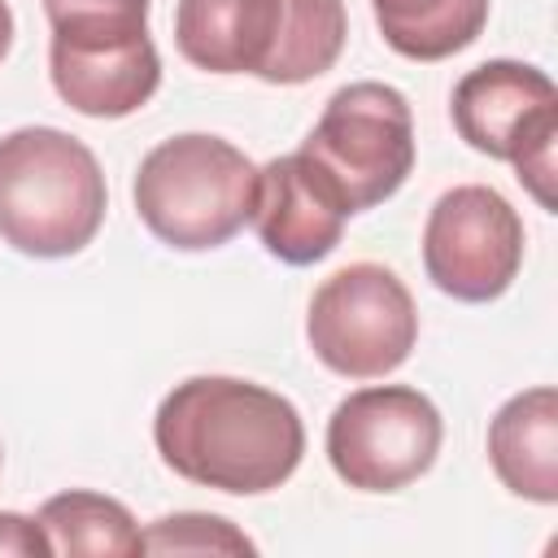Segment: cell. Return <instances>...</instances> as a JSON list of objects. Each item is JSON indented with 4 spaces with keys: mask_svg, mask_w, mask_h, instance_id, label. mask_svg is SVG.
I'll return each instance as SVG.
<instances>
[{
    "mask_svg": "<svg viewBox=\"0 0 558 558\" xmlns=\"http://www.w3.org/2000/svg\"><path fill=\"white\" fill-rule=\"evenodd\" d=\"M161 462L218 493L253 497L279 488L305 453L296 405L235 375H192L174 384L153 418Z\"/></svg>",
    "mask_w": 558,
    "mask_h": 558,
    "instance_id": "1",
    "label": "cell"
},
{
    "mask_svg": "<svg viewBox=\"0 0 558 558\" xmlns=\"http://www.w3.org/2000/svg\"><path fill=\"white\" fill-rule=\"evenodd\" d=\"M96 153L57 126H17L0 140V240L26 257H70L105 222Z\"/></svg>",
    "mask_w": 558,
    "mask_h": 558,
    "instance_id": "2",
    "label": "cell"
},
{
    "mask_svg": "<svg viewBox=\"0 0 558 558\" xmlns=\"http://www.w3.org/2000/svg\"><path fill=\"white\" fill-rule=\"evenodd\" d=\"M140 222L170 248L205 253L244 231L257 201V166L222 135H170L135 170Z\"/></svg>",
    "mask_w": 558,
    "mask_h": 558,
    "instance_id": "3",
    "label": "cell"
},
{
    "mask_svg": "<svg viewBox=\"0 0 558 558\" xmlns=\"http://www.w3.org/2000/svg\"><path fill=\"white\" fill-rule=\"evenodd\" d=\"M449 113L475 153L510 161L519 183L554 209L558 92L545 70L523 61H484L458 78Z\"/></svg>",
    "mask_w": 558,
    "mask_h": 558,
    "instance_id": "4",
    "label": "cell"
},
{
    "mask_svg": "<svg viewBox=\"0 0 558 558\" xmlns=\"http://www.w3.org/2000/svg\"><path fill=\"white\" fill-rule=\"evenodd\" d=\"M301 153L336 183L349 214L384 205L414 170V113L388 83L340 87Z\"/></svg>",
    "mask_w": 558,
    "mask_h": 558,
    "instance_id": "5",
    "label": "cell"
},
{
    "mask_svg": "<svg viewBox=\"0 0 558 558\" xmlns=\"http://www.w3.org/2000/svg\"><path fill=\"white\" fill-rule=\"evenodd\" d=\"M314 357L344 379L397 371L418 340L410 288L379 262H353L318 283L305 318Z\"/></svg>",
    "mask_w": 558,
    "mask_h": 558,
    "instance_id": "6",
    "label": "cell"
},
{
    "mask_svg": "<svg viewBox=\"0 0 558 558\" xmlns=\"http://www.w3.org/2000/svg\"><path fill=\"white\" fill-rule=\"evenodd\" d=\"M440 436V410L418 388H357L327 418V462L349 488L397 493L432 471Z\"/></svg>",
    "mask_w": 558,
    "mask_h": 558,
    "instance_id": "7",
    "label": "cell"
},
{
    "mask_svg": "<svg viewBox=\"0 0 558 558\" xmlns=\"http://www.w3.org/2000/svg\"><path fill=\"white\" fill-rule=\"evenodd\" d=\"M423 266L453 301H497L523 266V222L514 205L484 183L449 187L427 214Z\"/></svg>",
    "mask_w": 558,
    "mask_h": 558,
    "instance_id": "8",
    "label": "cell"
},
{
    "mask_svg": "<svg viewBox=\"0 0 558 558\" xmlns=\"http://www.w3.org/2000/svg\"><path fill=\"white\" fill-rule=\"evenodd\" d=\"M48 74L57 96L87 118H126L161 83L148 31H52Z\"/></svg>",
    "mask_w": 558,
    "mask_h": 558,
    "instance_id": "9",
    "label": "cell"
},
{
    "mask_svg": "<svg viewBox=\"0 0 558 558\" xmlns=\"http://www.w3.org/2000/svg\"><path fill=\"white\" fill-rule=\"evenodd\" d=\"M248 222L257 227V240L270 257L288 266H314L340 244L349 205L340 201L336 183L296 148L257 170V201Z\"/></svg>",
    "mask_w": 558,
    "mask_h": 558,
    "instance_id": "10",
    "label": "cell"
},
{
    "mask_svg": "<svg viewBox=\"0 0 558 558\" xmlns=\"http://www.w3.org/2000/svg\"><path fill=\"white\" fill-rule=\"evenodd\" d=\"M279 35V0H179L174 48L209 74H262Z\"/></svg>",
    "mask_w": 558,
    "mask_h": 558,
    "instance_id": "11",
    "label": "cell"
},
{
    "mask_svg": "<svg viewBox=\"0 0 558 558\" xmlns=\"http://www.w3.org/2000/svg\"><path fill=\"white\" fill-rule=\"evenodd\" d=\"M488 462L514 497L536 506L558 501V392L549 384L514 392L493 414Z\"/></svg>",
    "mask_w": 558,
    "mask_h": 558,
    "instance_id": "12",
    "label": "cell"
},
{
    "mask_svg": "<svg viewBox=\"0 0 558 558\" xmlns=\"http://www.w3.org/2000/svg\"><path fill=\"white\" fill-rule=\"evenodd\" d=\"M384 44L410 61H445L471 48L488 22V0H371Z\"/></svg>",
    "mask_w": 558,
    "mask_h": 558,
    "instance_id": "13",
    "label": "cell"
},
{
    "mask_svg": "<svg viewBox=\"0 0 558 558\" xmlns=\"http://www.w3.org/2000/svg\"><path fill=\"white\" fill-rule=\"evenodd\" d=\"M344 39H349L344 0H279V35L257 78L279 87L310 83L340 61Z\"/></svg>",
    "mask_w": 558,
    "mask_h": 558,
    "instance_id": "14",
    "label": "cell"
},
{
    "mask_svg": "<svg viewBox=\"0 0 558 558\" xmlns=\"http://www.w3.org/2000/svg\"><path fill=\"white\" fill-rule=\"evenodd\" d=\"M39 527L52 554H144V532L135 527L131 510L105 493L70 488L39 506Z\"/></svg>",
    "mask_w": 558,
    "mask_h": 558,
    "instance_id": "15",
    "label": "cell"
},
{
    "mask_svg": "<svg viewBox=\"0 0 558 558\" xmlns=\"http://www.w3.org/2000/svg\"><path fill=\"white\" fill-rule=\"evenodd\" d=\"M144 554H253V541L218 514H166L144 532Z\"/></svg>",
    "mask_w": 558,
    "mask_h": 558,
    "instance_id": "16",
    "label": "cell"
},
{
    "mask_svg": "<svg viewBox=\"0 0 558 558\" xmlns=\"http://www.w3.org/2000/svg\"><path fill=\"white\" fill-rule=\"evenodd\" d=\"M52 31H140L148 0H44Z\"/></svg>",
    "mask_w": 558,
    "mask_h": 558,
    "instance_id": "17",
    "label": "cell"
},
{
    "mask_svg": "<svg viewBox=\"0 0 558 558\" xmlns=\"http://www.w3.org/2000/svg\"><path fill=\"white\" fill-rule=\"evenodd\" d=\"M0 554H52L39 519L0 510Z\"/></svg>",
    "mask_w": 558,
    "mask_h": 558,
    "instance_id": "18",
    "label": "cell"
},
{
    "mask_svg": "<svg viewBox=\"0 0 558 558\" xmlns=\"http://www.w3.org/2000/svg\"><path fill=\"white\" fill-rule=\"evenodd\" d=\"M9 48H13V9L9 0H0V61L9 57Z\"/></svg>",
    "mask_w": 558,
    "mask_h": 558,
    "instance_id": "19",
    "label": "cell"
}]
</instances>
